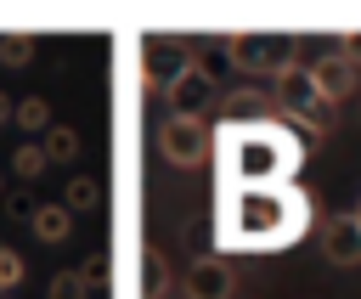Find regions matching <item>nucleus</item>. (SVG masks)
I'll return each mask as SVG.
<instances>
[{"label": "nucleus", "instance_id": "obj_11", "mask_svg": "<svg viewBox=\"0 0 361 299\" xmlns=\"http://www.w3.org/2000/svg\"><path fill=\"white\" fill-rule=\"evenodd\" d=\"M28 226H34V237H39V243H51V248L73 237V214H68V203H62V197H56V203H34V209H28Z\"/></svg>", "mask_w": 361, "mask_h": 299}, {"label": "nucleus", "instance_id": "obj_18", "mask_svg": "<svg viewBox=\"0 0 361 299\" xmlns=\"http://www.w3.org/2000/svg\"><path fill=\"white\" fill-rule=\"evenodd\" d=\"M23 276H28V260H23L17 248H6V243H0V299H6V293H17V288H23Z\"/></svg>", "mask_w": 361, "mask_h": 299}, {"label": "nucleus", "instance_id": "obj_22", "mask_svg": "<svg viewBox=\"0 0 361 299\" xmlns=\"http://www.w3.org/2000/svg\"><path fill=\"white\" fill-rule=\"evenodd\" d=\"M11 113H17V102H11V96H6V90H0V130H6V124H11Z\"/></svg>", "mask_w": 361, "mask_h": 299}, {"label": "nucleus", "instance_id": "obj_23", "mask_svg": "<svg viewBox=\"0 0 361 299\" xmlns=\"http://www.w3.org/2000/svg\"><path fill=\"white\" fill-rule=\"evenodd\" d=\"M350 214H355V220H361V197H355V209H350Z\"/></svg>", "mask_w": 361, "mask_h": 299}, {"label": "nucleus", "instance_id": "obj_1", "mask_svg": "<svg viewBox=\"0 0 361 299\" xmlns=\"http://www.w3.org/2000/svg\"><path fill=\"white\" fill-rule=\"evenodd\" d=\"M316 226V197L293 186H248V192H214V248L226 254H276L293 248Z\"/></svg>", "mask_w": 361, "mask_h": 299}, {"label": "nucleus", "instance_id": "obj_5", "mask_svg": "<svg viewBox=\"0 0 361 299\" xmlns=\"http://www.w3.org/2000/svg\"><path fill=\"white\" fill-rule=\"evenodd\" d=\"M164 102H169V113H175V118H203V113H220L226 90H220L214 68H209L203 56H192V62L164 85Z\"/></svg>", "mask_w": 361, "mask_h": 299}, {"label": "nucleus", "instance_id": "obj_13", "mask_svg": "<svg viewBox=\"0 0 361 299\" xmlns=\"http://www.w3.org/2000/svg\"><path fill=\"white\" fill-rule=\"evenodd\" d=\"M141 293H147V299H164V293H169V260H164L158 248L141 254Z\"/></svg>", "mask_w": 361, "mask_h": 299}, {"label": "nucleus", "instance_id": "obj_7", "mask_svg": "<svg viewBox=\"0 0 361 299\" xmlns=\"http://www.w3.org/2000/svg\"><path fill=\"white\" fill-rule=\"evenodd\" d=\"M180 293H186V299H231V293H237L231 260H220V254H192L186 271H180Z\"/></svg>", "mask_w": 361, "mask_h": 299}, {"label": "nucleus", "instance_id": "obj_25", "mask_svg": "<svg viewBox=\"0 0 361 299\" xmlns=\"http://www.w3.org/2000/svg\"><path fill=\"white\" fill-rule=\"evenodd\" d=\"M6 299H17V293H6Z\"/></svg>", "mask_w": 361, "mask_h": 299}, {"label": "nucleus", "instance_id": "obj_6", "mask_svg": "<svg viewBox=\"0 0 361 299\" xmlns=\"http://www.w3.org/2000/svg\"><path fill=\"white\" fill-rule=\"evenodd\" d=\"M158 152L175 164V169H197V164H209V152H214V124L209 118H164L158 124Z\"/></svg>", "mask_w": 361, "mask_h": 299}, {"label": "nucleus", "instance_id": "obj_16", "mask_svg": "<svg viewBox=\"0 0 361 299\" xmlns=\"http://www.w3.org/2000/svg\"><path fill=\"white\" fill-rule=\"evenodd\" d=\"M45 169H51V158H45L39 141H23V147L11 152V175H17V181H39Z\"/></svg>", "mask_w": 361, "mask_h": 299}, {"label": "nucleus", "instance_id": "obj_17", "mask_svg": "<svg viewBox=\"0 0 361 299\" xmlns=\"http://www.w3.org/2000/svg\"><path fill=\"white\" fill-rule=\"evenodd\" d=\"M45 299H90V282H85V271H79V265H68V271H51V282H45Z\"/></svg>", "mask_w": 361, "mask_h": 299}, {"label": "nucleus", "instance_id": "obj_8", "mask_svg": "<svg viewBox=\"0 0 361 299\" xmlns=\"http://www.w3.org/2000/svg\"><path fill=\"white\" fill-rule=\"evenodd\" d=\"M310 79H316V90H322V102H327V107H338V102H350V96L361 90V68H355L338 45H333L327 56H316V62H310Z\"/></svg>", "mask_w": 361, "mask_h": 299}, {"label": "nucleus", "instance_id": "obj_9", "mask_svg": "<svg viewBox=\"0 0 361 299\" xmlns=\"http://www.w3.org/2000/svg\"><path fill=\"white\" fill-rule=\"evenodd\" d=\"M316 243L327 265H361V220L355 214H327L316 220Z\"/></svg>", "mask_w": 361, "mask_h": 299}, {"label": "nucleus", "instance_id": "obj_12", "mask_svg": "<svg viewBox=\"0 0 361 299\" xmlns=\"http://www.w3.org/2000/svg\"><path fill=\"white\" fill-rule=\"evenodd\" d=\"M62 203H68L73 220L90 214V209H102V181H96V175H73V181L62 186Z\"/></svg>", "mask_w": 361, "mask_h": 299}, {"label": "nucleus", "instance_id": "obj_24", "mask_svg": "<svg viewBox=\"0 0 361 299\" xmlns=\"http://www.w3.org/2000/svg\"><path fill=\"white\" fill-rule=\"evenodd\" d=\"M0 192H6V175H0Z\"/></svg>", "mask_w": 361, "mask_h": 299}, {"label": "nucleus", "instance_id": "obj_4", "mask_svg": "<svg viewBox=\"0 0 361 299\" xmlns=\"http://www.w3.org/2000/svg\"><path fill=\"white\" fill-rule=\"evenodd\" d=\"M220 51L231 56V68H243V73H271V79L299 62V39H293V34H226Z\"/></svg>", "mask_w": 361, "mask_h": 299}, {"label": "nucleus", "instance_id": "obj_21", "mask_svg": "<svg viewBox=\"0 0 361 299\" xmlns=\"http://www.w3.org/2000/svg\"><path fill=\"white\" fill-rule=\"evenodd\" d=\"M333 45H338V51H344V56L361 68V28H355V34H344V39H333Z\"/></svg>", "mask_w": 361, "mask_h": 299}, {"label": "nucleus", "instance_id": "obj_20", "mask_svg": "<svg viewBox=\"0 0 361 299\" xmlns=\"http://www.w3.org/2000/svg\"><path fill=\"white\" fill-rule=\"evenodd\" d=\"M79 271H85V282H90V288H102V282H107V254H90Z\"/></svg>", "mask_w": 361, "mask_h": 299}, {"label": "nucleus", "instance_id": "obj_10", "mask_svg": "<svg viewBox=\"0 0 361 299\" xmlns=\"http://www.w3.org/2000/svg\"><path fill=\"white\" fill-rule=\"evenodd\" d=\"M220 118L226 124H259V118H282V113H276V96L265 85H237V90H226Z\"/></svg>", "mask_w": 361, "mask_h": 299}, {"label": "nucleus", "instance_id": "obj_14", "mask_svg": "<svg viewBox=\"0 0 361 299\" xmlns=\"http://www.w3.org/2000/svg\"><path fill=\"white\" fill-rule=\"evenodd\" d=\"M11 124H17V130H39V135H45L56 118H51V102H45V96H23V102H17V113H11Z\"/></svg>", "mask_w": 361, "mask_h": 299}, {"label": "nucleus", "instance_id": "obj_19", "mask_svg": "<svg viewBox=\"0 0 361 299\" xmlns=\"http://www.w3.org/2000/svg\"><path fill=\"white\" fill-rule=\"evenodd\" d=\"M0 62L6 68H28L34 62V39L28 34H0Z\"/></svg>", "mask_w": 361, "mask_h": 299}, {"label": "nucleus", "instance_id": "obj_15", "mask_svg": "<svg viewBox=\"0 0 361 299\" xmlns=\"http://www.w3.org/2000/svg\"><path fill=\"white\" fill-rule=\"evenodd\" d=\"M39 147H45V158H51V164H73V158H79V130H68V124H51Z\"/></svg>", "mask_w": 361, "mask_h": 299}, {"label": "nucleus", "instance_id": "obj_3", "mask_svg": "<svg viewBox=\"0 0 361 299\" xmlns=\"http://www.w3.org/2000/svg\"><path fill=\"white\" fill-rule=\"evenodd\" d=\"M271 96H276V113H282V118H288L305 141H322V135L333 130V107L322 102L316 79H310V62L282 68V73L271 79Z\"/></svg>", "mask_w": 361, "mask_h": 299}, {"label": "nucleus", "instance_id": "obj_2", "mask_svg": "<svg viewBox=\"0 0 361 299\" xmlns=\"http://www.w3.org/2000/svg\"><path fill=\"white\" fill-rule=\"evenodd\" d=\"M214 192H248V186H293L305 169V135L288 118L259 124H214Z\"/></svg>", "mask_w": 361, "mask_h": 299}]
</instances>
